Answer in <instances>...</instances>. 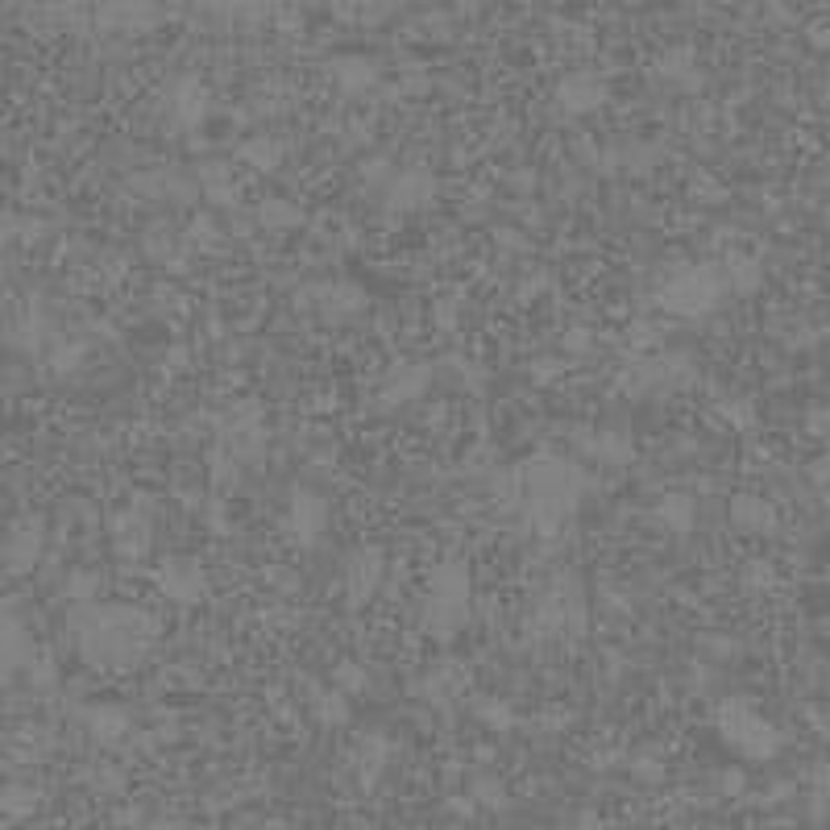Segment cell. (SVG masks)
<instances>
[{
  "mask_svg": "<svg viewBox=\"0 0 830 830\" xmlns=\"http://www.w3.org/2000/svg\"><path fill=\"white\" fill-rule=\"evenodd\" d=\"M145 622L129 606H80L75 610V636L92 661H112V656H138V636Z\"/></svg>",
  "mask_w": 830,
  "mask_h": 830,
  "instance_id": "cell-1",
  "label": "cell"
},
{
  "mask_svg": "<svg viewBox=\"0 0 830 830\" xmlns=\"http://www.w3.org/2000/svg\"><path fill=\"white\" fill-rule=\"evenodd\" d=\"M424 615H428V631H436V636H449L465 622V615H470V569L465 565L449 560L428 578Z\"/></svg>",
  "mask_w": 830,
  "mask_h": 830,
  "instance_id": "cell-2",
  "label": "cell"
},
{
  "mask_svg": "<svg viewBox=\"0 0 830 830\" xmlns=\"http://www.w3.org/2000/svg\"><path fill=\"white\" fill-rule=\"evenodd\" d=\"M719 290H723V278H719L714 270L693 266V270H681V274L661 290V304L673 311H681V316H698V311L714 308Z\"/></svg>",
  "mask_w": 830,
  "mask_h": 830,
  "instance_id": "cell-3",
  "label": "cell"
},
{
  "mask_svg": "<svg viewBox=\"0 0 830 830\" xmlns=\"http://www.w3.org/2000/svg\"><path fill=\"white\" fill-rule=\"evenodd\" d=\"M163 581V594H170L175 602H195L204 594V569L195 560H166L158 569Z\"/></svg>",
  "mask_w": 830,
  "mask_h": 830,
  "instance_id": "cell-4",
  "label": "cell"
},
{
  "mask_svg": "<svg viewBox=\"0 0 830 830\" xmlns=\"http://www.w3.org/2000/svg\"><path fill=\"white\" fill-rule=\"evenodd\" d=\"M432 195H436L432 175H424V170H407V175L391 179V187H387V208H391V212H407V208L428 204Z\"/></svg>",
  "mask_w": 830,
  "mask_h": 830,
  "instance_id": "cell-5",
  "label": "cell"
},
{
  "mask_svg": "<svg viewBox=\"0 0 830 830\" xmlns=\"http://www.w3.org/2000/svg\"><path fill=\"white\" fill-rule=\"evenodd\" d=\"M42 553V532L29 523V527H17L13 536H9V544L0 548V565L9 569V573H25L34 560H38Z\"/></svg>",
  "mask_w": 830,
  "mask_h": 830,
  "instance_id": "cell-6",
  "label": "cell"
},
{
  "mask_svg": "<svg viewBox=\"0 0 830 830\" xmlns=\"http://www.w3.org/2000/svg\"><path fill=\"white\" fill-rule=\"evenodd\" d=\"M382 578V553L378 548H361L357 557L349 560V590H353V602L370 598L374 585Z\"/></svg>",
  "mask_w": 830,
  "mask_h": 830,
  "instance_id": "cell-7",
  "label": "cell"
},
{
  "mask_svg": "<svg viewBox=\"0 0 830 830\" xmlns=\"http://www.w3.org/2000/svg\"><path fill=\"white\" fill-rule=\"evenodd\" d=\"M324 507L316 502L311 495H295V502H290V519H295V527H299V540H311L320 527H324Z\"/></svg>",
  "mask_w": 830,
  "mask_h": 830,
  "instance_id": "cell-8",
  "label": "cell"
},
{
  "mask_svg": "<svg viewBox=\"0 0 830 830\" xmlns=\"http://www.w3.org/2000/svg\"><path fill=\"white\" fill-rule=\"evenodd\" d=\"M735 515H739L747 532H772L776 527L772 523V507L760 502V498H735Z\"/></svg>",
  "mask_w": 830,
  "mask_h": 830,
  "instance_id": "cell-9",
  "label": "cell"
},
{
  "mask_svg": "<svg viewBox=\"0 0 830 830\" xmlns=\"http://www.w3.org/2000/svg\"><path fill=\"white\" fill-rule=\"evenodd\" d=\"M241 158H246L249 166H258V170H274V166L283 163V145L258 138V142L241 145Z\"/></svg>",
  "mask_w": 830,
  "mask_h": 830,
  "instance_id": "cell-10",
  "label": "cell"
},
{
  "mask_svg": "<svg viewBox=\"0 0 830 830\" xmlns=\"http://www.w3.org/2000/svg\"><path fill=\"white\" fill-rule=\"evenodd\" d=\"M419 382H428V370H415L412 378H391V387H387V403H403V399L419 394L424 391Z\"/></svg>",
  "mask_w": 830,
  "mask_h": 830,
  "instance_id": "cell-11",
  "label": "cell"
},
{
  "mask_svg": "<svg viewBox=\"0 0 830 830\" xmlns=\"http://www.w3.org/2000/svg\"><path fill=\"white\" fill-rule=\"evenodd\" d=\"M689 511H693V502L689 498H681V495H673V498H664L661 502V515H668V527H677V532H685L689 527Z\"/></svg>",
  "mask_w": 830,
  "mask_h": 830,
  "instance_id": "cell-12",
  "label": "cell"
}]
</instances>
